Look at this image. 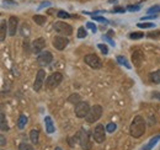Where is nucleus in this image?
<instances>
[{"label": "nucleus", "instance_id": "obj_1", "mask_svg": "<svg viewBox=\"0 0 160 150\" xmlns=\"http://www.w3.org/2000/svg\"><path fill=\"white\" fill-rule=\"evenodd\" d=\"M145 132V119L142 116H136L131 123L129 133L133 138H140Z\"/></svg>", "mask_w": 160, "mask_h": 150}, {"label": "nucleus", "instance_id": "obj_2", "mask_svg": "<svg viewBox=\"0 0 160 150\" xmlns=\"http://www.w3.org/2000/svg\"><path fill=\"white\" fill-rule=\"evenodd\" d=\"M78 133H79V144L80 147H81V149L91 150L92 143L90 140V133L86 131V129H84V128H81Z\"/></svg>", "mask_w": 160, "mask_h": 150}, {"label": "nucleus", "instance_id": "obj_3", "mask_svg": "<svg viewBox=\"0 0 160 150\" xmlns=\"http://www.w3.org/2000/svg\"><path fill=\"white\" fill-rule=\"evenodd\" d=\"M62 81H63V74L62 73H59V72L52 73L46 79V88L47 89H56L57 86H59Z\"/></svg>", "mask_w": 160, "mask_h": 150}, {"label": "nucleus", "instance_id": "obj_4", "mask_svg": "<svg viewBox=\"0 0 160 150\" xmlns=\"http://www.w3.org/2000/svg\"><path fill=\"white\" fill-rule=\"evenodd\" d=\"M101 116H102V107H101L100 105H94L90 108L88 116L85 117V121L88 123H94V122H96V121L100 119Z\"/></svg>", "mask_w": 160, "mask_h": 150}, {"label": "nucleus", "instance_id": "obj_5", "mask_svg": "<svg viewBox=\"0 0 160 150\" xmlns=\"http://www.w3.org/2000/svg\"><path fill=\"white\" fill-rule=\"evenodd\" d=\"M54 31L58 32L59 35H64V36H70L73 33V27L67 23V22H63V21H57L54 23Z\"/></svg>", "mask_w": 160, "mask_h": 150}, {"label": "nucleus", "instance_id": "obj_6", "mask_svg": "<svg viewBox=\"0 0 160 150\" xmlns=\"http://www.w3.org/2000/svg\"><path fill=\"white\" fill-rule=\"evenodd\" d=\"M90 106L86 101H80L78 105H75V108H74V112H75V116L78 118H85L88 116V113L90 111Z\"/></svg>", "mask_w": 160, "mask_h": 150}, {"label": "nucleus", "instance_id": "obj_7", "mask_svg": "<svg viewBox=\"0 0 160 150\" xmlns=\"http://www.w3.org/2000/svg\"><path fill=\"white\" fill-rule=\"evenodd\" d=\"M91 134H92V138L96 143H103L106 140V133H105V127L102 124H98L92 131H91Z\"/></svg>", "mask_w": 160, "mask_h": 150}, {"label": "nucleus", "instance_id": "obj_8", "mask_svg": "<svg viewBox=\"0 0 160 150\" xmlns=\"http://www.w3.org/2000/svg\"><path fill=\"white\" fill-rule=\"evenodd\" d=\"M84 62H85V64H88L92 69H100L101 67H102V62H101V59L96 54H88V56H85L84 57Z\"/></svg>", "mask_w": 160, "mask_h": 150}, {"label": "nucleus", "instance_id": "obj_9", "mask_svg": "<svg viewBox=\"0 0 160 150\" xmlns=\"http://www.w3.org/2000/svg\"><path fill=\"white\" fill-rule=\"evenodd\" d=\"M53 62V56L49 51H43L37 56V64L40 67H47Z\"/></svg>", "mask_w": 160, "mask_h": 150}, {"label": "nucleus", "instance_id": "obj_10", "mask_svg": "<svg viewBox=\"0 0 160 150\" xmlns=\"http://www.w3.org/2000/svg\"><path fill=\"white\" fill-rule=\"evenodd\" d=\"M46 81V72L43 69H40L36 74V79H35V82H33V90L35 91H40Z\"/></svg>", "mask_w": 160, "mask_h": 150}, {"label": "nucleus", "instance_id": "obj_11", "mask_svg": "<svg viewBox=\"0 0 160 150\" xmlns=\"http://www.w3.org/2000/svg\"><path fill=\"white\" fill-rule=\"evenodd\" d=\"M53 47L56 48V49H58V51H63V49H65V47L69 44V39L68 38H65L64 36H56V37L53 38Z\"/></svg>", "mask_w": 160, "mask_h": 150}, {"label": "nucleus", "instance_id": "obj_12", "mask_svg": "<svg viewBox=\"0 0 160 150\" xmlns=\"http://www.w3.org/2000/svg\"><path fill=\"white\" fill-rule=\"evenodd\" d=\"M31 47H32V52L35 54H40L41 52H43V48L46 47V39L44 38H36L32 43H31Z\"/></svg>", "mask_w": 160, "mask_h": 150}, {"label": "nucleus", "instance_id": "obj_13", "mask_svg": "<svg viewBox=\"0 0 160 150\" xmlns=\"http://www.w3.org/2000/svg\"><path fill=\"white\" fill-rule=\"evenodd\" d=\"M8 26H9V35L10 36H15L18 32V27H19V19L16 16H10V19L8 21Z\"/></svg>", "mask_w": 160, "mask_h": 150}, {"label": "nucleus", "instance_id": "obj_14", "mask_svg": "<svg viewBox=\"0 0 160 150\" xmlns=\"http://www.w3.org/2000/svg\"><path fill=\"white\" fill-rule=\"evenodd\" d=\"M144 60V54H143V52H140V51H136L133 54H132V62H133V64L136 65V67H139L140 63Z\"/></svg>", "mask_w": 160, "mask_h": 150}, {"label": "nucleus", "instance_id": "obj_15", "mask_svg": "<svg viewBox=\"0 0 160 150\" xmlns=\"http://www.w3.org/2000/svg\"><path fill=\"white\" fill-rule=\"evenodd\" d=\"M44 126H46V132H47L48 134H52L53 132L56 131L54 123H53V121H52V118H51L49 116H46V117H44Z\"/></svg>", "mask_w": 160, "mask_h": 150}, {"label": "nucleus", "instance_id": "obj_16", "mask_svg": "<svg viewBox=\"0 0 160 150\" xmlns=\"http://www.w3.org/2000/svg\"><path fill=\"white\" fill-rule=\"evenodd\" d=\"M160 140V135H155V137H153L144 147H143V150H152L157 144H158V142Z\"/></svg>", "mask_w": 160, "mask_h": 150}, {"label": "nucleus", "instance_id": "obj_17", "mask_svg": "<svg viewBox=\"0 0 160 150\" xmlns=\"http://www.w3.org/2000/svg\"><path fill=\"white\" fill-rule=\"evenodd\" d=\"M6 30H9V26L6 25V21L2 20L0 23V42H4L6 37Z\"/></svg>", "mask_w": 160, "mask_h": 150}, {"label": "nucleus", "instance_id": "obj_18", "mask_svg": "<svg viewBox=\"0 0 160 150\" xmlns=\"http://www.w3.org/2000/svg\"><path fill=\"white\" fill-rule=\"evenodd\" d=\"M149 79L154 84H160V70H155L149 74Z\"/></svg>", "mask_w": 160, "mask_h": 150}, {"label": "nucleus", "instance_id": "obj_19", "mask_svg": "<svg viewBox=\"0 0 160 150\" xmlns=\"http://www.w3.org/2000/svg\"><path fill=\"white\" fill-rule=\"evenodd\" d=\"M38 137H40V132L38 129H32L30 132V139L33 144H37L38 143Z\"/></svg>", "mask_w": 160, "mask_h": 150}, {"label": "nucleus", "instance_id": "obj_20", "mask_svg": "<svg viewBox=\"0 0 160 150\" xmlns=\"http://www.w3.org/2000/svg\"><path fill=\"white\" fill-rule=\"evenodd\" d=\"M27 121H28V118H27L25 114H21L20 117H19V121H18V127H19L20 129H23L25 126L27 124Z\"/></svg>", "mask_w": 160, "mask_h": 150}, {"label": "nucleus", "instance_id": "obj_21", "mask_svg": "<svg viewBox=\"0 0 160 150\" xmlns=\"http://www.w3.org/2000/svg\"><path fill=\"white\" fill-rule=\"evenodd\" d=\"M0 118H1V121H0V129L1 132H6L9 129V127H8V123H6V118H5V114L1 112L0 114Z\"/></svg>", "mask_w": 160, "mask_h": 150}, {"label": "nucleus", "instance_id": "obj_22", "mask_svg": "<svg viewBox=\"0 0 160 150\" xmlns=\"http://www.w3.org/2000/svg\"><path fill=\"white\" fill-rule=\"evenodd\" d=\"M32 19H33V21H35L38 26H42V25H44V23L47 22V18H46V16H42V15H35Z\"/></svg>", "mask_w": 160, "mask_h": 150}, {"label": "nucleus", "instance_id": "obj_23", "mask_svg": "<svg viewBox=\"0 0 160 150\" xmlns=\"http://www.w3.org/2000/svg\"><path fill=\"white\" fill-rule=\"evenodd\" d=\"M80 101H81V98H80L79 94H72L69 97H68V102L74 103V105H78Z\"/></svg>", "mask_w": 160, "mask_h": 150}, {"label": "nucleus", "instance_id": "obj_24", "mask_svg": "<svg viewBox=\"0 0 160 150\" xmlns=\"http://www.w3.org/2000/svg\"><path fill=\"white\" fill-rule=\"evenodd\" d=\"M160 12V5H153L147 10L148 15H158Z\"/></svg>", "mask_w": 160, "mask_h": 150}, {"label": "nucleus", "instance_id": "obj_25", "mask_svg": "<svg viewBox=\"0 0 160 150\" xmlns=\"http://www.w3.org/2000/svg\"><path fill=\"white\" fill-rule=\"evenodd\" d=\"M117 62H118V63H120L121 65H124V67H126V68H127V69H129V68H131V64H129V63H128V62H127V59H126V58H124V57L118 56V57H117Z\"/></svg>", "mask_w": 160, "mask_h": 150}, {"label": "nucleus", "instance_id": "obj_26", "mask_svg": "<svg viewBox=\"0 0 160 150\" xmlns=\"http://www.w3.org/2000/svg\"><path fill=\"white\" fill-rule=\"evenodd\" d=\"M77 142L79 143V133H77L74 137H70V138H69V140H68V143H69V145H70V147H74Z\"/></svg>", "mask_w": 160, "mask_h": 150}, {"label": "nucleus", "instance_id": "obj_27", "mask_svg": "<svg viewBox=\"0 0 160 150\" xmlns=\"http://www.w3.org/2000/svg\"><path fill=\"white\" fill-rule=\"evenodd\" d=\"M137 26L139 28H153L154 27V23L153 22H139Z\"/></svg>", "mask_w": 160, "mask_h": 150}, {"label": "nucleus", "instance_id": "obj_28", "mask_svg": "<svg viewBox=\"0 0 160 150\" xmlns=\"http://www.w3.org/2000/svg\"><path fill=\"white\" fill-rule=\"evenodd\" d=\"M77 36H78V38H85L88 36V32L85 31V27H79Z\"/></svg>", "mask_w": 160, "mask_h": 150}, {"label": "nucleus", "instance_id": "obj_29", "mask_svg": "<svg viewBox=\"0 0 160 150\" xmlns=\"http://www.w3.org/2000/svg\"><path fill=\"white\" fill-rule=\"evenodd\" d=\"M23 51H25L26 54H28L30 52H32V47H30V43H28L27 39L23 41Z\"/></svg>", "mask_w": 160, "mask_h": 150}, {"label": "nucleus", "instance_id": "obj_30", "mask_svg": "<svg viewBox=\"0 0 160 150\" xmlns=\"http://www.w3.org/2000/svg\"><path fill=\"white\" fill-rule=\"evenodd\" d=\"M19 150H35V149H33L32 145H30L27 143H21L20 145H19Z\"/></svg>", "mask_w": 160, "mask_h": 150}, {"label": "nucleus", "instance_id": "obj_31", "mask_svg": "<svg viewBox=\"0 0 160 150\" xmlns=\"http://www.w3.org/2000/svg\"><path fill=\"white\" fill-rule=\"evenodd\" d=\"M57 16L59 18V19H69L70 18V15L67 12V11H63V10H60L57 12Z\"/></svg>", "mask_w": 160, "mask_h": 150}, {"label": "nucleus", "instance_id": "obj_32", "mask_svg": "<svg viewBox=\"0 0 160 150\" xmlns=\"http://www.w3.org/2000/svg\"><path fill=\"white\" fill-rule=\"evenodd\" d=\"M116 129H117V126H116L115 123H108V124L106 126V131L108 132V133H113Z\"/></svg>", "mask_w": 160, "mask_h": 150}, {"label": "nucleus", "instance_id": "obj_33", "mask_svg": "<svg viewBox=\"0 0 160 150\" xmlns=\"http://www.w3.org/2000/svg\"><path fill=\"white\" fill-rule=\"evenodd\" d=\"M143 36H144V33H142V32H133L129 35V38L131 39H139V38H143Z\"/></svg>", "mask_w": 160, "mask_h": 150}, {"label": "nucleus", "instance_id": "obj_34", "mask_svg": "<svg viewBox=\"0 0 160 150\" xmlns=\"http://www.w3.org/2000/svg\"><path fill=\"white\" fill-rule=\"evenodd\" d=\"M86 28L91 30V31H92L94 33H95V32L98 31V27H96V26H95V25H94L92 22H88V23H86Z\"/></svg>", "mask_w": 160, "mask_h": 150}, {"label": "nucleus", "instance_id": "obj_35", "mask_svg": "<svg viewBox=\"0 0 160 150\" xmlns=\"http://www.w3.org/2000/svg\"><path fill=\"white\" fill-rule=\"evenodd\" d=\"M98 47H99V49H100L103 54H107V53H108V48H107L106 44H99Z\"/></svg>", "mask_w": 160, "mask_h": 150}, {"label": "nucleus", "instance_id": "obj_36", "mask_svg": "<svg viewBox=\"0 0 160 150\" xmlns=\"http://www.w3.org/2000/svg\"><path fill=\"white\" fill-rule=\"evenodd\" d=\"M126 10H127V9H124V8H122V6H115L113 12H120V14H123V12H126Z\"/></svg>", "mask_w": 160, "mask_h": 150}, {"label": "nucleus", "instance_id": "obj_37", "mask_svg": "<svg viewBox=\"0 0 160 150\" xmlns=\"http://www.w3.org/2000/svg\"><path fill=\"white\" fill-rule=\"evenodd\" d=\"M92 19L95 20V21L102 22V23H107V22H108V21L105 19V18H101V16H95V15H94V16H92Z\"/></svg>", "mask_w": 160, "mask_h": 150}, {"label": "nucleus", "instance_id": "obj_38", "mask_svg": "<svg viewBox=\"0 0 160 150\" xmlns=\"http://www.w3.org/2000/svg\"><path fill=\"white\" fill-rule=\"evenodd\" d=\"M140 9L139 5H129L128 8H127V10H129V11H138Z\"/></svg>", "mask_w": 160, "mask_h": 150}, {"label": "nucleus", "instance_id": "obj_39", "mask_svg": "<svg viewBox=\"0 0 160 150\" xmlns=\"http://www.w3.org/2000/svg\"><path fill=\"white\" fill-rule=\"evenodd\" d=\"M157 18H158V15H148V16H143L142 21H144V20H153V19H157Z\"/></svg>", "mask_w": 160, "mask_h": 150}, {"label": "nucleus", "instance_id": "obj_40", "mask_svg": "<svg viewBox=\"0 0 160 150\" xmlns=\"http://www.w3.org/2000/svg\"><path fill=\"white\" fill-rule=\"evenodd\" d=\"M102 38H103V39H106V41H107V42H108L111 46H113V47H115V42H113L111 38H108L107 36H102Z\"/></svg>", "mask_w": 160, "mask_h": 150}, {"label": "nucleus", "instance_id": "obj_41", "mask_svg": "<svg viewBox=\"0 0 160 150\" xmlns=\"http://www.w3.org/2000/svg\"><path fill=\"white\" fill-rule=\"evenodd\" d=\"M152 98H157V100H160V92H158V91L153 92V94H152Z\"/></svg>", "mask_w": 160, "mask_h": 150}, {"label": "nucleus", "instance_id": "obj_42", "mask_svg": "<svg viewBox=\"0 0 160 150\" xmlns=\"http://www.w3.org/2000/svg\"><path fill=\"white\" fill-rule=\"evenodd\" d=\"M1 147H5V143H6V139H5V137L4 135H1Z\"/></svg>", "mask_w": 160, "mask_h": 150}, {"label": "nucleus", "instance_id": "obj_43", "mask_svg": "<svg viewBox=\"0 0 160 150\" xmlns=\"http://www.w3.org/2000/svg\"><path fill=\"white\" fill-rule=\"evenodd\" d=\"M48 5H49V2H48V1H44V2L41 5V9H42V8H44V6H48Z\"/></svg>", "mask_w": 160, "mask_h": 150}, {"label": "nucleus", "instance_id": "obj_44", "mask_svg": "<svg viewBox=\"0 0 160 150\" xmlns=\"http://www.w3.org/2000/svg\"><path fill=\"white\" fill-rule=\"evenodd\" d=\"M159 33H149V37H158Z\"/></svg>", "mask_w": 160, "mask_h": 150}, {"label": "nucleus", "instance_id": "obj_45", "mask_svg": "<svg viewBox=\"0 0 160 150\" xmlns=\"http://www.w3.org/2000/svg\"><path fill=\"white\" fill-rule=\"evenodd\" d=\"M56 150H62L60 148H56Z\"/></svg>", "mask_w": 160, "mask_h": 150}]
</instances>
